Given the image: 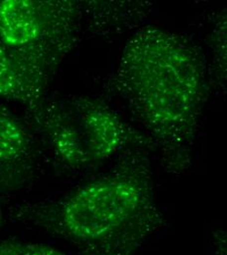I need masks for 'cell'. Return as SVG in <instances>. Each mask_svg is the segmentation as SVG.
Returning <instances> with one entry per match:
<instances>
[{"label": "cell", "instance_id": "6da1fadb", "mask_svg": "<svg viewBox=\"0 0 227 255\" xmlns=\"http://www.w3.org/2000/svg\"><path fill=\"white\" fill-rule=\"evenodd\" d=\"M209 79L197 44L182 34L146 25L132 33L104 85L149 138L164 172L181 176L193 163Z\"/></svg>", "mask_w": 227, "mask_h": 255}, {"label": "cell", "instance_id": "7a4b0ae2", "mask_svg": "<svg viewBox=\"0 0 227 255\" xmlns=\"http://www.w3.org/2000/svg\"><path fill=\"white\" fill-rule=\"evenodd\" d=\"M151 154L130 150L107 172L59 197L12 206L10 218L65 242L78 255H135L165 224Z\"/></svg>", "mask_w": 227, "mask_h": 255}, {"label": "cell", "instance_id": "3957f363", "mask_svg": "<svg viewBox=\"0 0 227 255\" xmlns=\"http://www.w3.org/2000/svg\"><path fill=\"white\" fill-rule=\"evenodd\" d=\"M28 126L57 164L82 172L130 150L152 151L149 138L103 100L86 96L45 99L27 110Z\"/></svg>", "mask_w": 227, "mask_h": 255}, {"label": "cell", "instance_id": "277c9868", "mask_svg": "<svg viewBox=\"0 0 227 255\" xmlns=\"http://www.w3.org/2000/svg\"><path fill=\"white\" fill-rule=\"evenodd\" d=\"M82 27L79 1H0V44L55 71L76 46Z\"/></svg>", "mask_w": 227, "mask_h": 255}, {"label": "cell", "instance_id": "5b68a950", "mask_svg": "<svg viewBox=\"0 0 227 255\" xmlns=\"http://www.w3.org/2000/svg\"><path fill=\"white\" fill-rule=\"evenodd\" d=\"M38 148L28 126L0 107V198L22 191L35 177Z\"/></svg>", "mask_w": 227, "mask_h": 255}, {"label": "cell", "instance_id": "8992f818", "mask_svg": "<svg viewBox=\"0 0 227 255\" xmlns=\"http://www.w3.org/2000/svg\"><path fill=\"white\" fill-rule=\"evenodd\" d=\"M55 70L0 44V98L31 110L46 97Z\"/></svg>", "mask_w": 227, "mask_h": 255}, {"label": "cell", "instance_id": "52a82bcc", "mask_svg": "<svg viewBox=\"0 0 227 255\" xmlns=\"http://www.w3.org/2000/svg\"><path fill=\"white\" fill-rule=\"evenodd\" d=\"M82 25L87 32L102 38H115L138 30L153 13V4L147 1H79Z\"/></svg>", "mask_w": 227, "mask_h": 255}, {"label": "cell", "instance_id": "ba28073f", "mask_svg": "<svg viewBox=\"0 0 227 255\" xmlns=\"http://www.w3.org/2000/svg\"><path fill=\"white\" fill-rule=\"evenodd\" d=\"M214 28L209 43L212 53V66L209 78L218 89L226 92L227 85V11L223 10L214 19Z\"/></svg>", "mask_w": 227, "mask_h": 255}, {"label": "cell", "instance_id": "9c48e42d", "mask_svg": "<svg viewBox=\"0 0 227 255\" xmlns=\"http://www.w3.org/2000/svg\"><path fill=\"white\" fill-rule=\"evenodd\" d=\"M0 255H70L48 245L7 239L0 242Z\"/></svg>", "mask_w": 227, "mask_h": 255}, {"label": "cell", "instance_id": "30bf717a", "mask_svg": "<svg viewBox=\"0 0 227 255\" xmlns=\"http://www.w3.org/2000/svg\"><path fill=\"white\" fill-rule=\"evenodd\" d=\"M227 233L224 230H220L214 237L215 255H227Z\"/></svg>", "mask_w": 227, "mask_h": 255}, {"label": "cell", "instance_id": "8fae6325", "mask_svg": "<svg viewBox=\"0 0 227 255\" xmlns=\"http://www.w3.org/2000/svg\"><path fill=\"white\" fill-rule=\"evenodd\" d=\"M3 220H4V214H3V208H2V201L0 198V229L3 225Z\"/></svg>", "mask_w": 227, "mask_h": 255}]
</instances>
